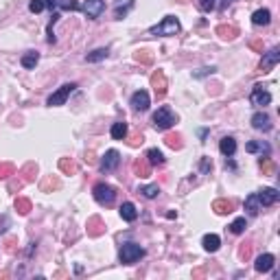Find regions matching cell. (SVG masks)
<instances>
[{"instance_id": "8992f818", "label": "cell", "mask_w": 280, "mask_h": 280, "mask_svg": "<svg viewBox=\"0 0 280 280\" xmlns=\"http://www.w3.org/2000/svg\"><path fill=\"white\" fill-rule=\"evenodd\" d=\"M119 164H120V154L116 149H108L105 151V156L101 158V173H112V171H116L119 169Z\"/></svg>"}, {"instance_id": "52a82bcc", "label": "cell", "mask_w": 280, "mask_h": 280, "mask_svg": "<svg viewBox=\"0 0 280 280\" xmlns=\"http://www.w3.org/2000/svg\"><path fill=\"white\" fill-rule=\"evenodd\" d=\"M249 101H252V105H256V108H265V105L272 103V94H269V90H265L263 83H256L252 94H249Z\"/></svg>"}, {"instance_id": "603a6c76", "label": "cell", "mask_w": 280, "mask_h": 280, "mask_svg": "<svg viewBox=\"0 0 280 280\" xmlns=\"http://www.w3.org/2000/svg\"><path fill=\"white\" fill-rule=\"evenodd\" d=\"M108 55H110V48H94L92 53L85 55V62L88 64H99V62H103V59H108Z\"/></svg>"}, {"instance_id": "ac0fdd59", "label": "cell", "mask_w": 280, "mask_h": 280, "mask_svg": "<svg viewBox=\"0 0 280 280\" xmlns=\"http://www.w3.org/2000/svg\"><path fill=\"white\" fill-rule=\"evenodd\" d=\"M243 208H245V212L249 217H256L258 212H261V201H258L256 193H252V195L245 197V203H243Z\"/></svg>"}, {"instance_id": "4fadbf2b", "label": "cell", "mask_w": 280, "mask_h": 280, "mask_svg": "<svg viewBox=\"0 0 280 280\" xmlns=\"http://www.w3.org/2000/svg\"><path fill=\"white\" fill-rule=\"evenodd\" d=\"M252 127L258 131H269L272 129V119H269L265 112H256V114L252 116Z\"/></svg>"}, {"instance_id": "d6a6232c", "label": "cell", "mask_w": 280, "mask_h": 280, "mask_svg": "<svg viewBox=\"0 0 280 280\" xmlns=\"http://www.w3.org/2000/svg\"><path fill=\"white\" fill-rule=\"evenodd\" d=\"M232 210V203L230 201H215V212L219 215H226V212Z\"/></svg>"}, {"instance_id": "2e32d148", "label": "cell", "mask_w": 280, "mask_h": 280, "mask_svg": "<svg viewBox=\"0 0 280 280\" xmlns=\"http://www.w3.org/2000/svg\"><path fill=\"white\" fill-rule=\"evenodd\" d=\"M131 9H134V0H116L114 2V18L123 20Z\"/></svg>"}, {"instance_id": "74e56055", "label": "cell", "mask_w": 280, "mask_h": 280, "mask_svg": "<svg viewBox=\"0 0 280 280\" xmlns=\"http://www.w3.org/2000/svg\"><path fill=\"white\" fill-rule=\"evenodd\" d=\"M44 2H46V7H48V9H53V7L57 9V0H44Z\"/></svg>"}, {"instance_id": "7c38bea8", "label": "cell", "mask_w": 280, "mask_h": 280, "mask_svg": "<svg viewBox=\"0 0 280 280\" xmlns=\"http://www.w3.org/2000/svg\"><path fill=\"white\" fill-rule=\"evenodd\" d=\"M274 265H276V256H274V254H261V256L256 258V263H254V269H256L258 274H267L274 269Z\"/></svg>"}, {"instance_id": "83f0119b", "label": "cell", "mask_w": 280, "mask_h": 280, "mask_svg": "<svg viewBox=\"0 0 280 280\" xmlns=\"http://www.w3.org/2000/svg\"><path fill=\"white\" fill-rule=\"evenodd\" d=\"M151 83L156 85V92L160 94V96L166 92V88H164V77H162V73H156L154 77H151Z\"/></svg>"}, {"instance_id": "6da1fadb", "label": "cell", "mask_w": 280, "mask_h": 280, "mask_svg": "<svg viewBox=\"0 0 280 280\" xmlns=\"http://www.w3.org/2000/svg\"><path fill=\"white\" fill-rule=\"evenodd\" d=\"M182 31V24L175 16H164L162 22L154 24V27L147 31V35H154V38H171V35H177Z\"/></svg>"}, {"instance_id": "836d02e7", "label": "cell", "mask_w": 280, "mask_h": 280, "mask_svg": "<svg viewBox=\"0 0 280 280\" xmlns=\"http://www.w3.org/2000/svg\"><path fill=\"white\" fill-rule=\"evenodd\" d=\"M200 171L203 173V175H208V173L212 171V160L210 158H201L200 160Z\"/></svg>"}, {"instance_id": "30bf717a", "label": "cell", "mask_w": 280, "mask_h": 280, "mask_svg": "<svg viewBox=\"0 0 280 280\" xmlns=\"http://www.w3.org/2000/svg\"><path fill=\"white\" fill-rule=\"evenodd\" d=\"M278 62H280V48L274 46L272 50H267V53L263 55V59H261V70H263V73H269L272 68H276Z\"/></svg>"}, {"instance_id": "f35d334b", "label": "cell", "mask_w": 280, "mask_h": 280, "mask_svg": "<svg viewBox=\"0 0 280 280\" xmlns=\"http://www.w3.org/2000/svg\"><path fill=\"white\" fill-rule=\"evenodd\" d=\"M226 169H237V164H234L230 158H226Z\"/></svg>"}, {"instance_id": "4316f807", "label": "cell", "mask_w": 280, "mask_h": 280, "mask_svg": "<svg viewBox=\"0 0 280 280\" xmlns=\"http://www.w3.org/2000/svg\"><path fill=\"white\" fill-rule=\"evenodd\" d=\"M57 9H64V11H79L81 4L77 0H57Z\"/></svg>"}, {"instance_id": "ffe728a7", "label": "cell", "mask_w": 280, "mask_h": 280, "mask_svg": "<svg viewBox=\"0 0 280 280\" xmlns=\"http://www.w3.org/2000/svg\"><path fill=\"white\" fill-rule=\"evenodd\" d=\"M127 134H129V127H127V123H123V120L114 123V125H112V129H110V136L114 140H125Z\"/></svg>"}, {"instance_id": "d4e9b609", "label": "cell", "mask_w": 280, "mask_h": 280, "mask_svg": "<svg viewBox=\"0 0 280 280\" xmlns=\"http://www.w3.org/2000/svg\"><path fill=\"white\" fill-rule=\"evenodd\" d=\"M138 193L147 200H156L160 195V186L158 184H147V186H138Z\"/></svg>"}, {"instance_id": "8d00e7d4", "label": "cell", "mask_w": 280, "mask_h": 280, "mask_svg": "<svg viewBox=\"0 0 280 280\" xmlns=\"http://www.w3.org/2000/svg\"><path fill=\"white\" fill-rule=\"evenodd\" d=\"M206 138H208V129H200V140L206 142Z\"/></svg>"}, {"instance_id": "9a60e30c", "label": "cell", "mask_w": 280, "mask_h": 280, "mask_svg": "<svg viewBox=\"0 0 280 280\" xmlns=\"http://www.w3.org/2000/svg\"><path fill=\"white\" fill-rule=\"evenodd\" d=\"M219 151L226 158H232L237 154V140H234L232 136H223V138L219 140Z\"/></svg>"}, {"instance_id": "4dcf8cb0", "label": "cell", "mask_w": 280, "mask_h": 280, "mask_svg": "<svg viewBox=\"0 0 280 280\" xmlns=\"http://www.w3.org/2000/svg\"><path fill=\"white\" fill-rule=\"evenodd\" d=\"M57 20H59V11H55L53 16H50V22H48V29H46V33H48V44H55V35H53V27L57 24Z\"/></svg>"}, {"instance_id": "f1b7e54d", "label": "cell", "mask_w": 280, "mask_h": 280, "mask_svg": "<svg viewBox=\"0 0 280 280\" xmlns=\"http://www.w3.org/2000/svg\"><path fill=\"white\" fill-rule=\"evenodd\" d=\"M197 7H200V11H203V13H210L217 9V0H197Z\"/></svg>"}, {"instance_id": "484cf974", "label": "cell", "mask_w": 280, "mask_h": 280, "mask_svg": "<svg viewBox=\"0 0 280 280\" xmlns=\"http://www.w3.org/2000/svg\"><path fill=\"white\" fill-rule=\"evenodd\" d=\"M245 228H247V219L245 217H239L230 223V232L232 234H243L245 232Z\"/></svg>"}, {"instance_id": "ba28073f", "label": "cell", "mask_w": 280, "mask_h": 280, "mask_svg": "<svg viewBox=\"0 0 280 280\" xmlns=\"http://www.w3.org/2000/svg\"><path fill=\"white\" fill-rule=\"evenodd\" d=\"M81 9H83V13L88 16V20H96L105 11V0H85Z\"/></svg>"}, {"instance_id": "e0dca14e", "label": "cell", "mask_w": 280, "mask_h": 280, "mask_svg": "<svg viewBox=\"0 0 280 280\" xmlns=\"http://www.w3.org/2000/svg\"><path fill=\"white\" fill-rule=\"evenodd\" d=\"M269 22H272V11L269 9H256L252 13V24H256V27H267Z\"/></svg>"}, {"instance_id": "7a4b0ae2", "label": "cell", "mask_w": 280, "mask_h": 280, "mask_svg": "<svg viewBox=\"0 0 280 280\" xmlns=\"http://www.w3.org/2000/svg\"><path fill=\"white\" fill-rule=\"evenodd\" d=\"M151 123H154V127L158 131H166L177 123V114L169 108V105H162V108H158V112H154Z\"/></svg>"}, {"instance_id": "5bb4252c", "label": "cell", "mask_w": 280, "mask_h": 280, "mask_svg": "<svg viewBox=\"0 0 280 280\" xmlns=\"http://www.w3.org/2000/svg\"><path fill=\"white\" fill-rule=\"evenodd\" d=\"M245 151L247 154H261V156H269L272 154V147L263 140H249L245 145Z\"/></svg>"}, {"instance_id": "e575fe53", "label": "cell", "mask_w": 280, "mask_h": 280, "mask_svg": "<svg viewBox=\"0 0 280 280\" xmlns=\"http://www.w3.org/2000/svg\"><path fill=\"white\" fill-rule=\"evenodd\" d=\"M232 2H234V0H221V2H219V9H221V11H226V9L230 7Z\"/></svg>"}, {"instance_id": "44dd1931", "label": "cell", "mask_w": 280, "mask_h": 280, "mask_svg": "<svg viewBox=\"0 0 280 280\" xmlns=\"http://www.w3.org/2000/svg\"><path fill=\"white\" fill-rule=\"evenodd\" d=\"M201 245H203V249H206V252H217L219 247H221V239L217 237V234H206V237L201 239Z\"/></svg>"}, {"instance_id": "3957f363", "label": "cell", "mask_w": 280, "mask_h": 280, "mask_svg": "<svg viewBox=\"0 0 280 280\" xmlns=\"http://www.w3.org/2000/svg\"><path fill=\"white\" fill-rule=\"evenodd\" d=\"M145 254V247H140L138 243H123L119 252V261L123 265H136Z\"/></svg>"}, {"instance_id": "277c9868", "label": "cell", "mask_w": 280, "mask_h": 280, "mask_svg": "<svg viewBox=\"0 0 280 280\" xmlns=\"http://www.w3.org/2000/svg\"><path fill=\"white\" fill-rule=\"evenodd\" d=\"M92 195L96 203H101V206H112L116 200V188L112 184H105V182H99L94 188H92Z\"/></svg>"}, {"instance_id": "cb8c5ba5", "label": "cell", "mask_w": 280, "mask_h": 280, "mask_svg": "<svg viewBox=\"0 0 280 280\" xmlns=\"http://www.w3.org/2000/svg\"><path fill=\"white\" fill-rule=\"evenodd\" d=\"M147 162H149L151 166H162L164 164V154H162L160 149H149L147 151Z\"/></svg>"}, {"instance_id": "d590c367", "label": "cell", "mask_w": 280, "mask_h": 280, "mask_svg": "<svg viewBox=\"0 0 280 280\" xmlns=\"http://www.w3.org/2000/svg\"><path fill=\"white\" fill-rule=\"evenodd\" d=\"M7 223H9V219H7V217H2V219H0V232H7V228H4V226H7Z\"/></svg>"}, {"instance_id": "f546056e", "label": "cell", "mask_w": 280, "mask_h": 280, "mask_svg": "<svg viewBox=\"0 0 280 280\" xmlns=\"http://www.w3.org/2000/svg\"><path fill=\"white\" fill-rule=\"evenodd\" d=\"M215 66H203L200 70H193V77L195 79H203V77H210V75H215Z\"/></svg>"}, {"instance_id": "8fae6325", "label": "cell", "mask_w": 280, "mask_h": 280, "mask_svg": "<svg viewBox=\"0 0 280 280\" xmlns=\"http://www.w3.org/2000/svg\"><path fill=\"white\" fill-rule=\"evenodd\" d=\"M256 197H258V201H261V208H269L280 200V193L276 188H263V191L256 193Z\"/></svg>"}, {"instance_id": "1f68e13d", "label": "cell", "mask_w": 280, "mask_h": 280, "mask_svg": "<svg viewBox=\"0 0 280 280\" xmlns=\"http://www.w3.org/2000/svg\"><path fill=\"white\" fill-rule=\"evenodd\" d=\"M44 9H46V2H44V0H31V2H29V11L31 13H42Z\"/></svg>"}, {"instance_id": "d6986e66", "label": "cell", "mask_w": 280, "mask_h": 280, "mask_svg": "<svg viewBox=\"0 0 280 280\" xmlns=\"http://www.w3.org/2000/svg\"><path fill=\"white\" fill-rule=\"evenodd\" d=\"M120 219H123V221H127V223H131V221H136V219H138V210H136V206L131 201H125L123 206H120Z\"/></svg>"}, {"instance_id": "9c48e42d", "label": "cell", "mask_w": 280, "mask_h": 280, "mask_svg": "<svg viewBox=\"0 0 280 280\" xmlns=\"http://www.w3.org/2000/svg\"><path fill=\"white\" fill-rule=\"evenodd\" d=\"M149 94H147V90H136L134 94H131V101L129 105L134 108V112H147L149 110Z\"/></svg>"}, {"instance_id": "7402d4cb", "label": "cell", "mask_w": 280, "mask_h": 280, "mask_svg": "<svg viewBox=\"0 0 280 280\" xmlns=\"http://www.w3.org/2000/svg\"><path fill=\"white\" fill-rule=\"evenodd\" d=\"M40 62V53H35V50H29V53L22 55V59H20V64H22V68L27 70H33L35 66Z\"/></svg>"}, {"instance_id": "5b68a950", "label": "cell", "mask_w": 280, "mask_h": 280, "mask_svg": "<svg viewBox=\"0 0 280 280\" xmlns=\"http://www.w3.org/2000/svg\"><path fill=\"white\" fill-rule=\"evenodd\" d=\"M77 90V83H64L62 88H57L53 94L48 96V101H46V105L48 108H59V105H64L66 101H68V96Z\"/></svg>"}]
</instances>
